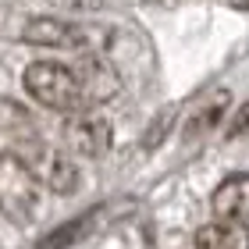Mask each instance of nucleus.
I'll list each match as a JSON object with an SVG mask.
<instances>
[{"label":"nucleus","instance_id":"obj_1","mask_svg":"<svg viewBox=\"0 0 249 249\" xmlns=\"http://www.w3.org/2000/svg\"><path fill=\"white\" fill-rule=\"evenodd\" d=\"M21 86L36 104L50 110L86 114V110H96L100 104L121 93V75L100 57H82L78 64L36 61L25 68Z\"/></svg>","mask_w":249,"mask_h":249},{"label":"nucleus","instance_id":"obj_2","mask_svg":"<svg viewBox=\"0 0 249 249\" xmlns=\"http://www.w3.org/2000/svg\"><path fill=\"white\" fill-rule=\"evenodd\" d=\"M25 43H36V47H53V50H75L86 53V57H100L104 50H110L114 43V32L100 29V25H78V21H64V18H32L25 32H21Z\"/></svg>","mask_w":249,"mask_h":249},{"label":"nucleus","instance_id":"obj_3","mask_svg":"<svg viewBox=\"0 0 249 249\" xmlns=\"http://www.w3.org/2000/svg\"><path fill=\"white\" fill-rule=\"evenodd\" d=\"M39 207V175L21 153H0V213L29 221Z\"/></svg>","mask_w":249,"mask_h":249},{"label":"nucleus","instance_id":"obj_4","mask_svg":"<svg viewBox=\"0 0 249 249\" xmlns=\"http://www.w3.org/2000/svg\"><path fill=\"white\" fill-rule=\"evenodd\" d=\"M64 142L75 157H86V160H100L110 142H114V128H110L107 118H100L96 110H86V114H71L64 124Z\"/></svg>","mask_w":249,"mask_h":249},{"label":"nucleus","instance_id":"obj_5","mask_svg":"<svg viewBox=\"0 0 249 249\" xmlns=\"http://www.w3.org/2000/svg\"><path fill=\"white\" fill-rule=\"evenodd\" d=\"M210 210H213V221H231V224H242L249 217V175H231L213 189V199H210Z\"/></svg>","mask_w":249,"mask_h":249},{"label":"nucleus","instance_id":"obj_6","mask_svg":"<svg viewBox=\"0 0 249 249\" xmlns=\"http://www.w3.org/2000/svg\"><path fill=\"white\" fill-rule=\"evenodd\" d=\"M25 160H29V157H25ZM29 167H32V171H36L53 192H61V196H68V192L78 189V167L68 160V157H61V153H36V157L29 160Z\"/></svg>","mask_w":249,"mask_h":249},{"label":"nucleus","instance_id":"obj_7","mask_svg":"<svg viewBox=\"0 0 249 249\" xmlns=\"http://www.w3.org/2000/svg\"><path fill=\"white\" fill-rule=\"evenodd\" d=\"M196 249H249V228L231 221H210L196 231Z\"/></svg>","mask_w":249,"mask_h":249},{"label":"nucleus","instance_id":"obj_8","mask_svg":"<svg viewBox=\"0 0 249 249\" xmlns=\"http://www.w3.org/2000/svg\"><path fill=\"white\" fill-rule=\"evenodd\" d=\"M224 110H228V89H213V93L203 100L196 110H192L189 132H185V135H203V132L217 128V121L224 118Z\"/></svg>","mask_w":249,"mask_h":249},{"label":"nucleus","instance_id":"obj_9","mask_svg":"<svg viewBox=\"0 0 249 249\" xmlns=\"http://www.w3.org/2000/svg\"><path fill=\"white\" fill-rule=\"evenodd\" d=\"M228 135H249V104H242L235 110V118L228 124Z\"/></svg>","mask_w":249,"mask_h":249},{"label":"nucleus","instance_id":"obj_10","mask_svg":"<svg viewBox=\"0 0 249 249\" xmlns=\"http://www.w3.org/2000/svg\"><path fill=\"white\" fill-rule=\"evenodd\" d=\"M231 7H239V11H249V0H228Z\"/></svg>","mask_w":249,"mask_h":249}]
</instances>
